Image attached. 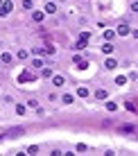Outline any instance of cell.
Returning <instances> with one entry per match:
<instances>
[{
    "instance_id": "cell-33",
    "label": "cell",
    "mask_w": 138,
    "mask_h": 156,
    "mask_svg": "<svg viewBox=\"0 0 138 156\" xmlns=\"http://www.w3.org/2000/svg\"><path fill=\"white\" fill-rule=\"evenodd\" d=\"M0 95H2V93H0Z\"/></svg>"
},
{
    "instance_id": "cell-14",
    "label": "cell",
    "mask_w": 138,
    "mask_h": 156,
    "mask_svg": "<svg viewBox=\"0 0 138 156\" xmlns=\"http://www.w3.org/2000/svg\"><path fill=\"white\" fill-rule=\"evenodd\" d=\"M14 111H16V115H20V118H23L25 113H27V106H25V104H20V102H14Z\"/></svg>"
},
{
    "instance_id": "cell-13",
    "label": "cell",
    "mask_w": 138,
    "mask_h": 156,
    "mask_svg": "<svg viewBox=\"0 0 138 156\" xmlns=\"http://www.w3.org/2000/svg\"><path fill=\"white\" fill-rule=\"evenodd\" d=\"M43 18H45L43 9H32V20L34 23H43Z\"/></svg>"
},
{
    "instance_id": "cell-2",
    "label": "cell",
    "mask_w": 138,
    "mask_h": 156,
    "mask_svg": "<svg viewBox=\"0 0 138 156\" xmlns=\"http://www.w3.org/2000/svg\"><path fill=\"white\" fill-rule=\"evenodd\" d=\"M91 93H93V90L88 88V86L79 84V86H77V90H75V98H79V100H88V98H91Z\"/></svg>"
},
{
    "instance_id": "cell-9",
    "label": "cell",
    "mask_w": 138,
    "mask_h": 156,
    "mask_svg": "<svg viewBox=\"0 0 138 156\" xmlns=\"http://www.w3.org/2000/svg\"><path fill=\"white\" fill-rule=\"evenodd\" d=\"M34 79H36V75L32 73V70H25V73H20V75H18V82H20V84H27V82H34Z\"/></svg>"
},
{
    "instance_id": "cell-22",
    "label": "cell",
    "mask_w": 138,
    "mask_h": 156,
    "mask_svg": "<svg viewBox=\"0 0 138 156\" xmlns=\"http://www.w3.org/2000/svg\"><path fill=\"white\" fill-rule=\"evenodd\" d=\"M20 133H25V129H23V127H16V129H12V131L7 133V136H12V138H18Z\"/></svg>"
},
{
    "instance_id": "cell-10",
    "label": "cell",
    "mask_w": 138,
    "mask_h": 156,
    "mask_svg": "<svg viewBox=\"0 0 138 156\" xmlns=\"http://www.w3.org/2000/svg\"><path fill=\"white\" fill-rule=\"evenodd\" d=\"M113 32H115V36H127V34L131 32V27H129L127 23H118V27H115Z\"/></svg>"
},
{
    "instance_id": "cell-3",
    "label": "cell",
    "mask_w": 138,
    "mask_h": 156,
    "mask_svg": "<svg viewBox=\"0 0 138 156\" xmlns=\"http://www.w3.org/2000/svg\"><path fill=\"white\" fill-rule=\"evenodd\" d=\"M59 102H61V104H66V106H70V104H75V102H77V98H75V93H68V90H66V93L59 95Z\"/></svg>"
},
{
    "instance_id": "cell-7",
    "label": "cell",
    "mask_w": 138,
    "mask_h": 156,
    "mask_svg": "<svg viewBox=\"0 0 138 156\" xmlns=\"http://www.w3.org/2000/svg\"><path fill=\"white\" fill-rule=\"evenodd\" d=\"M113 50H115V45L111 41H102V45H100V52H102V55H113Z\"/></svg>"
},
{
    "instance_id": "cell-6",
    "label": "cell",
    "mask_w": 138,
    "mask_h": 156,
    "mask_svg": "<svg viewBox=\"0 0 138 156\" xmlns=\"http://www.w3.org/2000/svg\"><path fill=\"white\" fill-rule=\"evenodd\" d=\"M57 12H59V7H57V2H52V0H48V2L43 5V14H48V16H55Z\"/></svg>"
},
{
    "instance_id": "cell-11",
    "label": "cell",
    "mask_w": 138,
    "mask_h": 156,
    "mask_svg": "<svg viewBox=\"0 0 138 156\" xmlns=\"http://www.w3.org/2000/svg\"><path fill=\"white\" fill-rule=\"evenodd\" d=\"M91 95H93V98L97 100V102L109 100V90H107V88H97V90H95V93H91Z\"/></svg>"
},
{
    "instance_id": "cell-24",
    "label": "cell",
    "mask_w": 138,
    "mask_h": 156,
    "mask_svg": "<svg viewBox=\"0 0 138 156\" xmlns=\"http://www.w3.org/2000/svg\"><path fill=\"white\" fill-rule=\"evenodd\" d=\"M25 106H27V109H36V106H39V100H34V98H30L27 102H25Z\"/></svg>"
},
{
    "instance_id": "cell-21",
    "label": "cell",
    "mask_w": 138,
    "mask_h": 156,
    "mask_svg": "<svg viewBox=\"0 0 138 156\" xmlns=\"http://www.w3.org/2000/svg\"><path fill=\"white\" fill-rule=\"evenodd\" d=\"M104 106H107V111H111V113H113V111H118V104H115V102H111V100H104Z\"/></svg>"
},
{
    "instance_id": "cell-1",
    "label": "cell",
    "mask_w": 138,
    "mask_h": 156,
    "mask_svg": "<svg viewBox=\"0 0 138 156\" xmlns=\"http://www.w3.org/2000/svg\"><path fill=\"white\" fill-rule=\"evenodd\" d=\"M52 75H55V63H52V61H45V66L39 68V77H41V79H50Z\"/></svg>"
},
{
    "instance_id": "cell-4",
    "label": "cell",
    "mask_w": 138,
    "mask_h": 156,
    "mask_svg": "<svg viewBox=\"0 0 138 156\" xmlns=\"http://www.w3.org/2000/svg\"><path fill=\"white\" fill-rule=\"evenodd\" d=\"M14 12V2L12 0H2V2H0V16H9Z\"/></svg>"
},
{
    "instance_id": "cell-20",
    "label": "cell",
    "mask_w": 138,
    "mask_h": 156,
    "mask_svg": "<svg viewBox=\"0 0 138 156\" xmlns=\"http://www.w3.org/2000/svg\"><path fill=\"white\" fill-rule=\"evenodd\" d=\"M86 45H88V43H84V41H75V45H73V50H77V52H82V50H86Z\"/></svg>"
},
{
    "instance_id": "cell-32",
    "label": "cell",
    "mask_w": 138,
    "mask_h": 156,
    "mask_svg": "<svg viewBox=\"0 0 138 156\" xmlns=\"http://www.w3.org/2000/svg\"><path fill=\"white\" fill-rule=\"evenodd\" d=\"M125 106H127V109H129V111H136V104H134V102H127Z\"/></svg>"
},
{
    "instance_id": "cell-28",
    "label": "cell",
    "mask_w": 138,
    "mask_h": 156,
    "mask_svg": "<svg viewBox=\"0 0 138 156\" xmlns=\"http://www.w3.org/2000/svg\"><path fill=\"white\" fill-rule=\"evenodd\" d=\"M36 152H39V145H30L27 147V154H36Z\"/></svg>"
},
{
    "instance_id": "cell-17",
    "label": "cell",
    "mask_w": 138,
    "mask_h": 156,
    "mask_svg": "<svg viewBox=\"0 0 138 156\" xmlns=\"http://www.w3.org/2000/svg\"><path fill=\"white\" fill-rule=\"evenodd\" d=\"M16 59H18V61H27V59H30V52H27V50H18V52H16Z\"/></svg>"
},
{
    "instance_id": "cell-30",
    "label": "cell",
    "mask_w": 138,
    "mask_h": 156,
    "mask_svg": "<svg viewBox=\"0 0 138 156\" xmlns=\"http://www.w3.org/2000/svg\"><path fill=\"white\" fill-rule=\"evenodd\" d=\"M2 100H5V102H7V104H14V102H16V100L12 98V95H2Z\"/></svg>"
},
{
    "instance_id": "cell-25",
    "label": "cell",
    "mask_w": 138,
    "mask_h": 156,
    "mask_svg": "<svg viewBox=\"0 0 138 156\" xmlns=\"http://www.w3.org/2000/svg\"><path fill=\"white\" fill-rule=\"evenodd\" d=\"M79 41L88 43V41H91V32H79Z\"/></svg>"
},
{
    "instance_id": "cell-29",
    "label": "cell",
    "mask_w": 138,
    "mask_h": 156,
    "mask_svg": "<svg viewBox=\"0 0 138 156\" xmlns=\"http://www.w3.org/2000/svg\"><path fill=\"white\" fill-rule=\"evenodd\" d=\"M48 100H50V102H57V100H59V95H57V93H48Z\"/></svg>"
},
{
    "instance_id": "cell-23",
    "label": "cell",
    "mask_w": 138,
    "mask_h": 156,
    "mask_svg": "<svg viewBox=\"0 0 138 156\" xmlns=\"http://www.w3.org/2000/svg\"><path fill=\"white\" fill-rule=\"evenodd\" d=\"M43 55L55 57V55H57V48H55V45H45V48H43Z\"/></svg>"
},
{
    "instance_id": "cell-8",
    "label": "cell",
    "mask_w": 138,
    "mask_h": 156,
    "mask_svg": "<svg viewBox=\"0 0 138 156\" xmlns=\"http://www.w3.org/2000/svg\"><path fill=\"white\" fill-rule=\"evenodd\" d=\"M120 66V61H118V59H115V57H107V59H104V68H107V70H115V68H118Z\"/></svg>"
},
{
    "instance_id": "cell-18",
    "label": "cell",
    "mask_w": 138,
    "mask_h": 156,
    "mask_svg": "<svg viewBox=\"0 0 138 156\" xmlns=\"http://www.w3.org/2000/svg\"><path fill=\"white\" fill-rule=\"evenodd\" d=\"M113 39H115V32H113V30H104L102 41H113Z\"/></svg>"
},
{
    "instance_id": "cell-26",
    "label": "cell",
    "mask_w": 138,
    "mask_h": 156,
    "mask_svg": "<svg viewBox=\"0 0 138 156\" xmlns=\"http://www.w3.org/2000/svg\"><path fill=\"white\" fill-rule=\"evenodd\" d=\"M75 152H86V143H77L75 145Z\"/></svg>"
},
{
    "instance_id": "cell-15",
    "label": "cell",
    "mask_w": 138,
    "mask_h": 156,
    "mask_svg": "<svg viewBox=\"0 0 138 156\" xmlns=\"http://www.w3.org/2000/svg\"><path fill=\"white\" fill-rule=\"evenodd\" d=\"M43 66H45V61H43L41 57H34V59H32V68H34V70H39V68H43Z\"/></svg>"
},
{
    "instance_id": "cell-31",
    "label": "cell",
    "mask_w": 138,
    "mask_h": 156,
    "mask_svg": "<svg viewBox=\"0 0 138 156\" xmlns=\"http://www.w3.org/2000/svg\"><path fill=\"white\" fill-rule=\"evenodd\" d=\"M122 131H127V133H134V127H131V125H125V127H122Z\"/></svg>"
},
{
    "instance_id": "cell-5",
    "label": "cell",
    "mask_w": 138,
    "mask_h": 156,
    "mask_svg": "<svg viewBox=\"0 0 138 156\" xmlns=\"http://www.w3.org/2000/svg\"><path fill=\"white\" fill-rule=\"evenodd\" d=\"M50 82H52V86H55V88H63V86H66V77H63V75H52L50 77Z\"/></svg>"
},
{
    "instance_id": "cell-27",
    "label": "cell",
    "mask_w": 138,
    "mask_h": 156,
    "mask_svg": "<svg viewBox=\"0 0 138 156\" xmlns=\"http://www.w3.org/2000/svg\"><path fill=\"white\" fill-rule=\"evenodd\" d=\"M32 55H34V57H41V55H43V48H32Z\"/></svg>"
},
{
    "instance_id": "cell-16",
    "label": "cell",
    "mask_w": 138,
    "mask_h": 156,
    "mask_svg": "<svg viewBox=\"0 0 138 156\" xmlns=\"http://www.w3.org/2000/svg\"><path fill=\"white\" fill-rule=\"evenodd\" d=\"M127 82H129V79H127L125 75H118V77L113 79V84H115V86H120V88H122V86H127Z\"/></svg>"
},
{
    "instance_id": "cell-12",
    "label": "cell",
    "mask_w": 138,
    "mask_h": 156,
    "mask_svg": "<svg viewBox=\"0 0 138 156\" xmlns=\"http://www.w3.org/2000/svg\"><path fill=\"white\" fill-rule=\"evenodd\" d=\"M0 63H2V66H14V55L12 52H2V55H0Z\"/></svg>"
},
{
    "instance_id": "cell-19",
    "label": "cell",
    "mask_w": 138,
    "mask_h": 156,
    "mask_svg": "<svg viewBox=\"0 0 138 156\" xmlns=\"http://www.w3.org/2000/svg\"><path fill=\"white\" fill-rule=\"evenodd\" d=\"M20 7L27 9V12H32V9H34V0H20Z\"/></svg>"
}]
</instances>
